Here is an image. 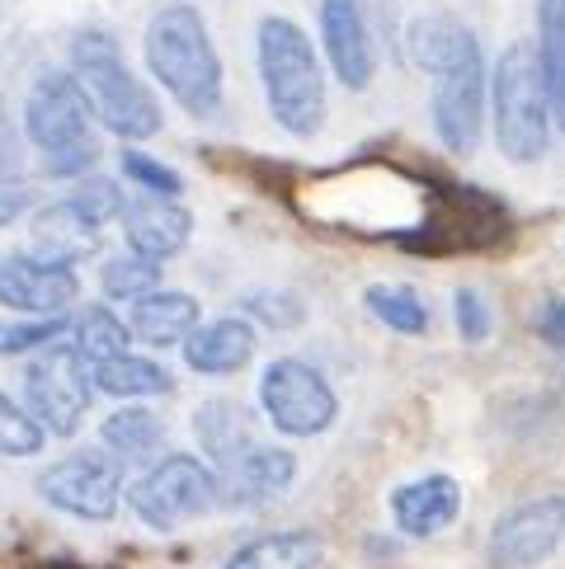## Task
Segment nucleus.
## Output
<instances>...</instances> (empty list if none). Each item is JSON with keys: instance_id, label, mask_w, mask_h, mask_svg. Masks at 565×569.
Here are the masks:
<instances>
[{"instance_id": "1", "label": "nucleus", "mask_w": 565, "mask_h": 569, "mask_svg": "<svg viewBox=\"0 0 565 569\" xmlns=\"http://www.w3.org/2000/svg\"><path fill=\"white\" fill-rule=\"evenodd\" d=\"M147 71L179 109L198 123H212L227 104V80H221V57L212 48L208 19L194 0H166L147 19Z\"/></svg>"}, {"instance_id": "2", "label": "nucleus", "mask_w": 565, "mask_h": 569, "mask_svg": "<svg viewBox=\"0 0 565 569\" xmlns=\"http://www.w3.org/2000/svg\"><path fill=\"white\" fill-rule=\"evenodd\" d=\"M255 71L274 123L307 141L326 128V57L311 43V33L288 14H265L255 24Z\"/></svg>"}, {"instance_id": "3", "label": "nucleus", "mask_w": 565, "mask_h": 569, "mask_svg": "<svg viewBox=\"0 0 565 569\" xmlns=\"http://www.w3.org/2000/svg\"><path fill=\"white\" fill-rule=\"evenodd\" d=\"M71 76H76L80 94H86L95 123L113 132L118 141H151L166 128L160 99L151 94L147 80L128 67L123 43H118L113 33L80 29L71 38Z\"/></svg>"}, {"instance_id": "4", "label": "nucleus", "mask_w": 565, "mask_h": 569, "mask_svg": "<svg viewBox=\"0 0 565 569\" xmlns=\"http://www.w3.org/2000/svg\"><path fill=\"white\" fill-rule=\"evenodd\" d=\"M552 94L537 48L509 43L490 67V128L509 166H537L552 147Z\"/></svg>"}, {"instance_id": "5", "label": "nucleus", "mask_w": 565, "mask_h": 569, "mask_svg": "<svg viewBox=\"0 0 565 569\" xmlns=\"http://www.w3.org/2000/svg\"><path fill=\"white\" fill-rule=\"evenodd\" d=\"M24 137L52 179H80L99 166L95 113H90L71 71H48L29 86Z\"/></svg>"}, {"instance_id": "6", "label": "nucleus", "mask_w": 565, "mask_h": 569, "mask_svg": "<svg viewBox=\"0 0 565 569\" xmlns=\"http://www.w3.org/2000/svg\"><path fill=\"white\" fill-rule=\"evenodd\" d=\"M221 503V480L208 457L160 452L147 471L128 485V508L151 532H175L189 518H204Z\"/></svg>"}, {"instance_id": "7", "label": "nucleus", "mask_w": 565, "mask_h": 569, "mask_svg": "<svg viewBox=\"0 0 565 569\" xmlns=\"http://www.w3.org/2000/svg\"><path fill=\"white\" fill-rule=\"evenodd\" d=\"M259 415L274 423L282 438H320L335 429L339 396L326 372L311 368L307 358H274L259 372Z\"/></svg>"}, {"instance_id": "8", "label": "nucleus", "mask_w": 565, "mask_h": 569, "mask_svg": "<svg viewBox=\"0 0 565 569\" xmlns=\"http://www.w3.org/2000/svg\"><path fill=\"white\" fill-rule=\"evenodd\" d=\"M90 400H95L90 362L76 353L71 339L67 343L52 339L43 349H33L24 368V405L48 429V438H76L90 415Z\"/></svg>"}, {"instance_id": "9", "label": "nucleus", "mask_w": 565, "mask_h": 569, "mask_svg": "<svg viewBox=\"0 0 565 569\" xmlns=\"http://www.w3.org/2000/svg\"><path fill=\"white\" fill-rule=\"evenodd\" d=\"M123 466L105 447H76L48 471H38L33 490L48 508L67 513L76 522H113L123 508Z\"/></svg>"}, {"instance_id": "10", "label": "nucleus", "mask_w": 565, "mask_h": 569, "mask_svg": "<svg viewBox=\"0 0 565 569\" xmlns=\"http://www.w3.org/2000/svg\"><path fill=\"white\" fill-rule=\"evenodd\" d=\"M429 80H434V94H429L434 137L453 156H472L480 147V132H486V99H490L486 52H476L467 62H457Z\"/></svg>"}, {"instance_id": "11", "label": "nucleus", "mask_w": 565, "mask_h": 569, "mask_svg": "<svg viewBox=\"0 0 565 569\" xmlns=\"http://www.w3.org/2000/svg\"><path fill=\"white\" fill-rule=\"evenodd\" d=\"M565 541V495H537L528 503H514L490 527L486 556L495 569H537L556 556Z\"/></svg>"}, {"instance_id": "12", "label": "nucleus", "mask_w": 565, "mask_h": 569, "mask_svg": "<svg viewBox=\"0 0 565 569\" xmlns=\"http://www.w3.org/2000/svg\"><path fill=\"white\" fill-rule=\"evenodd\" d=\"M320 57L345 90H368L377 76V38L368 0H320Z\"/></svg>"}, {"instance_id": "13", "label": "nucleus", "mask_w": 565, "mask_h": 569, "mask_svg": "<svg viewBox=\"0 0 565 569\" xmlns=\"http://www.w3.org/2000/svg\"><path fill=\"white\" fill-rule=\"evenodd\" d=\"M80 297V278L43 254H0V307L14 316H67Z\"/></svg>"}, {"instance_id": "14", "label": "nucleus", "mask_w": 565, "mask_h": 569, "mask_svg": "<svg viewBox=\"0 0 565 569\" xmlns=\"http://www.w3.org/2000/svg\"><path fill=\"white\" fill-rule=\"evenodd\" d=\"M217 480H221V503L227 508H269L278 499H288L297 480V452L274 442H255L227 471H217Z\"/></svg>"}, {"instance_id": "15", "label": "nucleus", "mask_w": 565, "mask_h": 569, "mask_svg": "<svg viewBox=\"0 0 565 569\" xmlns=\"http://www.w3.org/2000/svg\"><path fill=\"white\" fill-rule=\"evenodd\" d=\"M185 368L198 377H236L246 372L255 353H259V330L246 316H217V320H198L189 339L179 343Z\"/></svg>"}, {"instance_id": "16", "label": "nucleus", "mask_w": 565, "mask_h": 569, "mask_svg": "<svg viewBox=\"0 0 565 569\" xmlns=\"http://www.w3.org/2000/svg\"><path fill=\"white\" fill-rule=\"evenodd\" d=\"M387 508H391V522H396L400 537L429 541L438 532H448V527L462 518V485L443 471L419 476V480L396 485Z\"/></svg>"}, {"instance_id": "17", "label": "nucleus", "mask_w": 565, "mask_h": 569, "mask_svg": "<svg viewBox=\"0 0 565 569\" xmlns=\"http://www.w3.org/2000/svg\"><path fill=\"white\" fill-rule=\"evenodd\" d=\"M123 240L132 254H147L156 263L175 259L179 250L189 246L194 236V212L179 208L175 198H160V193H141L123 202Z\"/></svg>"}, {"instance_id": "18", "label": "nucleus", "mask_w": 565, "mask_h": 569, "mask_svg": "<svg viewBox=\"0 0 565 569\" xmlns=\"http://www.w3.org/2000/svg\"><path fill=\"white\" fill-rule=\"evenodd\" d=\"M29 236H33V254H43V259H52V263H67V269H76L80 259L99 254V236H105V221H95V217L67 193V198H57V202H48V208L33 212Z\"/></svg>"}, {"instance_id": "19", "label": "nucleus", "mask_w": 565, "mask_h": 569, "mask_svg": "<svg viewBox=\"0 0 565 569\" xmlns=\"http://www.w3.org/2000/svg\"><path fill=\"white\" fill-rule=\"evenodd\" d=\"M170 438V423L160 419L147 405H128V410H113L99 423V447L123 466V471H147L160 457V447Z\"/></svg>"}, {"instance_id": "20", "label": "nucleus", "mask_w": 565, "mask_h": 569, "mask_svg": "<svg viewBox=\"0 0 565 569\" xmlns=\"http://www.w3.org/2000/svg\"><path fill=\"white\" fill-rule=\"evenodd\" d=\"M204 320V307H198L194 292H175V288H151L147 297L132 301L128 311V330L132 339L151 343V349H170V343H185L189 330Z\"/></svg>"}, {"instance_id": "21", "label": "nucleus", "mask_w": 565, "mask_h": 569, "mask_svg": "<svg viewBox=\"0 0 565 569\" xmlns=\"http://www.w3.org/2000/svg\"><path fill=\"white\" fill-rule=\"evenodd\" d=\"M476 52H480L476 33L453 14H419L406 24V57L424 76L448 71V67L467 62V57H476Z\"/></svg>"}, {"instance_id": "22", "label": "nucleus", "mask_w": 565, "mask_h": 569, "mask_svg": "<svg viewBox=\"0 0 565 569\" xmlns=\"http://www.w3.org/2000/svg\"><path fill=\"white\" fill-rule=\"evenodd\" d=\"M90 381L99 396H113V400H151V396H170L175 391V377L160 368L156 358L147 353H113L105 362H90Z\"/></svg>"}, {"instance_id": "23", "label": "nucleus", "mask_w": 565, "mask_h": 569, "mask_svg": "<svg viewBox=\"0 0 565 569\" xmlns=\"http://www.w3.org/2000/svg\"><path fill=\"white\" fill-rule=\"evenodd\" d=\"M194 438L204 447V457L212 461V471H227L246 447H255V419L236 400H208L194 415Z\"/></svg>"}, {"instance_id": "24", "label": "nucleus", "mask_w": 565, "mask_h": 569, "mask_svg": "<svg viewBox=\"0 0 565 569\" xmlns=\"http://www.w3.org/2000/svg\"><path fill=\"white\" fill-rule=\"evenodd\" d=\"M326 560V541L316 532H265L227 556V569H316Z\"/></svg>"}, {"instance_id": "25", "label": "nucleus", "mask_w": 565, "mask_h": 569, "mask_svg": "<svg viewBox=\"0 0 565 569\" xmlns=\"http://www.w3.org/2000/svg\"><path fill=\"white\" fill-rule=\"evenodd\" d=\"M363 307L377 325H387L391 335H406V339H419L429 335V307H424V297L406 282H373L368 292H363Z\"/></svg>"}, {"instance_id": "26", "label": "nucleus", "mask_w": 565, "mask_h": 569, "mask_svg": "<svg viewBox=\"0 0 565 569\" xmlns=\"http://www.w3.org/2000/svg\"><path fill=\"white\" fill-rule=\"evenodd\" d=\"M71 343L86 362H105L113 353H128L132 349V330L123 316H113V307H86L71 320Z\"/></svg>"}, {"instance_id": "27", "label": "nucleus", "mask_w": 565, "mask_h": 569, "mask_svg": "<svg viewBox=\"0 0 565 569\" xmlns=\"http://www.w3.org/2000/svg\"><path fill=\"white\" fill-rule=\"evenodd\" d=\"M537 62L556 99L565 90V0H537Z\"/></svg>"}, {"instance_id": "28", "label": "nucleus", "mask_w": 565, "mask_h": 569, "mask_svg": "<svg viewBox=\"0 0 565 569\" xmlns=\"http://www.w3.org/2000/svg\"><path fill=\"white\" fill-rule=\"evenodd\" d=\"M99 288H105L109 301H137L147 297L151 288H160V263L147 259V254H118V259H105L99 269Z\"/></svg>"}, {"instance_id": "29", "label": "nucleus", "mask_w": 565, "mask_h": 569, "mask_svg": "<svg viewBox=\"0 0 565 569\" xmlns=\"http://www.w3.org/2000/svg\"><path fill=\"white\" fill-rule=\"evenodd\" d=\"M43 442H48V429L29 415V405H19L0 391V457H10V461L38 457Z\"/></svg>"}, {"instance_id": "30", "label": "nucleus", "mask_w": 565, "mask_h": 569, "mask_svg": "<svg viewBox=\"0 0 565 569\" xmlns=\"http://www.w3.org/2000/svg\"><path fill=\"white\" fill-rule=\"evenodd\" d=\"M71 320L67 316H19V320H0V358L14 353H33L52 343L57 335H67Z\"/></svg>"}, {"instance_id": "31", "label": "nucleus", "mask_w": 565, "mask_h": 569, "mask_svg": "<svg viewBox=\"0 0 565 569\" xmlns=\"http://www.w3.org/2000/svg\"><path fill=\"white\" fill-rule=\"evenodd\" d=\"M123 179L128 184H137L141 193H160V198H179L185 193V179H179V170H170L166 160H156L147 151H123Z\"/></svg>"}, {"instance_id": "32", "label": "nucleus", "mask_w": 565, "mask_h": 569, "mask_svg": "<svg viewBox=\"0 0 565 569\" xmlns=\"http://www.w3.org/2000/svg\"><path fill=\"white\" fill-rule=\"evenodd\" d=\"M453 325L462 343H486L495 330V316H490V301L480 297L476 288H457L453 292Z\"/></svg>"}, {"instance_id": "33", "label": "nucleus", "mask_w": 565, "mask_h": 569, "mask_svg": "<svg viewBox=\"0 0 565 569\" xmlns=\"http://www.w3.org/2000/svg\"><path fill=\"white\" fill-rule=\"evenodd\" d=\"M71 198H76L95 221H105V227H109L118 212H123V202H128L123 189H118L113 179H99V174H80V179H76V189H71Z\"/></svg>"}, {"instance_id": "34", "label": "nucleus", "mask_w": 565, "mask_h": 569, "mask_svg": "<svg viewBox=\"0 0 565 569\" xmlns=\"http://www.w3.org/2000/svg\"><path fill=\"white\" fill-rule=\"evenodd\" d=\"M19 170H24V132H19L6 99H0V184H10Z\"/></svg>"}, {"instance_id": "35", "label": "nucleus", "mask_w": 565, "mask_h": 569, "mask_svg": "<svg viewBox=\"0 0 565 569\" xmlns=\"http://www.w3.org/2000/svg\"><path fill=\"white\" fill-rule=\"evenodd\" d=\"M537 335L552 349H565V297H547L537 311Z\"/></svg>"}, {"instance_id": "36", "label": "nucleus", "mask_w": 565, "mask_h": 569, "mask_svg": "<svg viewBox=\"0 0 565 569\" xmlns=\"http://www.w3.org/2000/svg\"><path fill=\"white\" fill-rule=\"evenodd\" d=\"M29 208H33V193L29 189H19L14 179H10V184H0V231L14 227V221L24 217Z\"/></svg>"}]
</instances>
